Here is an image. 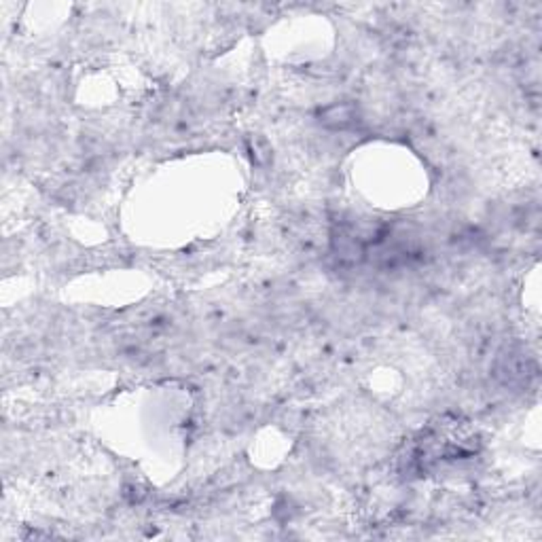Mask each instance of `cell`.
Listing matches in <instances>:
<instances>
[{
  "label": "cell",
  "instance_id": "cell-1",
  "mask_svg": "<svg viewBox=\"0 0 542 542\" xmlns=\"http://www.w3.org/2000/svg\"><path fill=\"white\" fill-rule=\"evenodd\" d=\"M322 121L330 128H348V125L354 121V106L350 104H341V106H330L322 112Z\"/></svg>",
  "mask_w": 542,
  "mask_h": 542
}]
</instances>
